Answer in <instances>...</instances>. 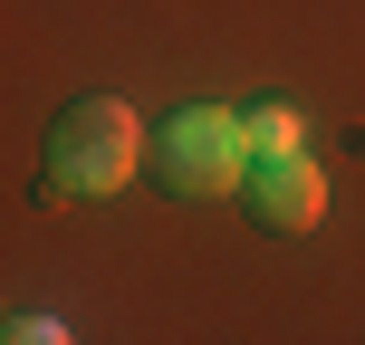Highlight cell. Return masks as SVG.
I'll use <instances>...</instances> for the list:
<instances>
[{
  "label": "cell",
  "instance_id": "obj_2",
  "mask_svg": "<svg viewBox=\"0 0 365 345\" xmlns=\"http://www.w3.org/2000/svg\"><path fill=\"white\" fill-rule=\"evenodd\" d=\"M250 164H259V154H250V125H240L231 106H173L164 125H154V154H145L154 192H173V201L240 192Z\"/></svg>",
  "mask_w": 365,
  "mask_h": 345
},
{
  "label": "cell",
  "instance_id": "obj_4",
  "mask_svg": "<svg viewBox=\"0 0 365 345\" xmlns=\"http://www.w3.org/2000/svg\"><path fill=\"white\" fill-rule=\"evenodd\" d=\"M240 125H250V154H308V115L279 106V96H269V106H250Z\"/></svg>",
  "mask_w": 365,
  "mask_h": 345
},
{
  "label": "cell",
  "instance_id": "obj_1",
  "mask_svg": "<svg viewBox=\"0 0 365 345\" xmlns=\"http://www.w3.org/2000/svg\"><path fill=\"white\" fill-rule=\"evenodd\" d=\"M145 154H154V134L135 125L125 96H77V106L48 125V192L106 201V192H125V182L145 173Z\"/></svg>",
  "mask_w": 365,
  "mask_h": 345
},
{
  "label": "cell",
  "instance_id": "obj_3",
  "mask_svg": "<svg viewBox=\"0 0 365 345\" xmlns=\"http://www.w3.org/2000/svg\"><path fill=\"white\" fill-rule=\"evenodd\" d=\"M240 201H250V221L269 240H298V230L327 221V173H317L308 154H259L250 182H240Z\"/></svg>",
  "mask_w": 365,
  "mask_h": 345
}]
</instances>
